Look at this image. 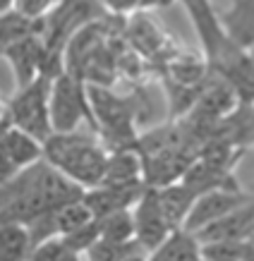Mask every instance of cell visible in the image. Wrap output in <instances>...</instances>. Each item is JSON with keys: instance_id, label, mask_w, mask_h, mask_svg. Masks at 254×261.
<instances>
[{"instance_id": "cell-1", "label": "cell", "mask_w": 254, "mask_h": 261, "mask_svg": "<svg viewBox=\"0 0 254 261\" xmlns=\"http://www.w3.org/2000/svg\"><path fill=\"white\" fill-rule=\"evenodd\" d=\"M84 192L46 159L24 168L22 173L3 182L0 190V218L3 223L32 225L46 214L65 204L84 199Z\"/></svg>"}, {"instance_id": "cell-2", "label": "cell", "mask_w": 254, "mask_h": 261, "mask_svg": "<svg viewBox=\"0 0 254 261\" xmlns=\"http://www.w3.org/2000/svg\"><path fill=\"white\" fill-rule=\"evenodd\" d=\"M46 161L56 166L82 190H94L104 185L108 170V149L98 144L91 135L70 132V135H53L46 144Z\"/></svg>"}, {"instance_id": "cell-3", "label": "cell", "mask_w": 254, "mask_h": 261, "mask_svg": "<svg viewBox=\"0 0 254 261\" xmlns=\"http://www.w3.org/2000/svg\"><path fill=\"white\" fill-rule=\"evenodd\" d=\"M50 89H53V80L48 77H39L29 87L17 89L5 101L3 122L19 127L27 135L36 137L46 144L56 135L53 122H50Z\"/></svg>"}, {"instance_id": "cell-4", "label": "cell", "mask_w": 254, "mask_h": 261, "mask_svg": "<svg viewBox=\"0 0 254 261\" xmlns=\"http://www.w3.org/2000/svg\"><path fill=\"white\" fill-rule=\"evenodd\" d=\"M84 120H89V125L98 129L94 111H91V101H89L87 82L65 70L60 77L53 80V89H50V122H53V132L56 135L80 132V125Z\"/></svg>"}, {"instance_id": "cell-5", "label": "cell", "mask_w": 254, "mask_h": 261, "mask_svg": "<svg viewBox=\"0 0 254 261\" xmlns=\"http://www.w3.org/2000/svg\"><path fill=\"white\" fill-rule=\"evenodd\" d=\"M43 159H46V146L41 139L27 135L19 127L3 122V132H0V177L3 182H8L10 177L22 173L24 168L34 166Z\"/></svg>"}, {"instance_id": "cell-6", "label": "cell", "mask_w": 254, "mask_h": 261, "mask_svg": "<svg viewBox=\"0 0 254 261\" xmlns=\"http://www.w3.org/2000/svg\"><path fill=\"white\" fill-rule=\"evenodd\" d=\"M132 214H135L137 242L149 254L154 252V249H159V247L170 238V232L175 230L159 201V190H156V187H146V190H144L142 199H139L137 206L132 208Z\"/></svg>"}, {"instance_id": "cell-7", "label": "cell", "mask_w": 254, "mask_h": 261, "mask_svg": "<svg viewBox=\"0 0 254 261\" xmlns=\"http://www.w3.org/2000/svg\"><path fill=\"white\" fill-rule=\"evenodd\" d=\"M209 70L221 74L235 89L242 106H254V58L249 56V50L231 41L221 50V56L209 63Z\"/></svg>"}, {"instance_id": "cell-8", "label": "cell", "mask_w": 254, "mask_h": 261, "mask_svg": "<svg viewBox=\"0 0 254 261\" xmlns=\"http://www.w3.org/2000/svg\"><path fill=\"white\" fill-rule=\"evenodd\" d=\"M254 199V194H247L242 190H214V192H207L197 199V204L192 208L190 218L185 223V230H190L197 235L199 230H204L207 225L211 223L221 221L223 216L233 214L242 208L245 204H249Z\"/></svg>"}, {"instance_id": "cell-9", "label": "cell", "mask_w": 254, "mask_h": 261, "mask_svg": "<svg viewBox=\"0 0 254 261\" xmlns=\"http://www.w3.org/2000/svg\"><path fill=\"white\" fill-rule=\"evenodd\" d=\"M3 50V60L10 65L15 74L17 89H24L43 77V63H46V43L41 36H29L24 41H17Z\"/></svg>"}, {"instance_id": "cell-10", "label": "cell", "mask_w": 254, "mask_h": 261, "mask_svg": "<svg viewBox=\"0 0 254 261\" xmlns=\"http://www.w3.org/2000/svg\"><path fill=\"white\" fill-rule=\"evenodd\" d=\"M144 190L146 185H98L94 190L84 192V201L91 208L94 218H104L118 211L135 208Z\"/></svg>"}, {"instance_id": "cell-11", "label": "cell", "mask_w": 254, "mask_h": 261, "mask_svg": "<svg viewBox=\"0 0 254 261\" xmlns=\"http://www.w3.org/2000/svg\"><path fill=\"white\" fill-rule=\"evenodd\" d=\"M104 185H146L142 151L137 146L108 151V170Z\"/></svg>"}, {"instance_id": "cell-12", "label": "cell", "mask_w": 254, "mask_h": 261, "mask_svg": "<svg viewBox=\"0 0 254 261\" xmlns=\"http://www.w3.org/2000/svg\"><path fill=\"white\" fill-rule=\"evenodd\" d=\"M221 24L235 46L249 50L254 46V0H231V8L221 12Z\"/></svg>"}, {"instance_id": "cell-13", "label": "cell", "mask_w": 254, "mask_h": 261, "mask_svg": "<svg viewBox=\"0 0 254 261\" xmlns=\"http://www.w3.org/2000/svg\"><path fill=\"white\" fill-rule=\"evenodd\" d=\"M199 197L201 194L194 192L192 187H187L185 182H175V185H168V187H161L159 190V201L175 230L185 228V223L190 218L192 208H194Z\"/></svg>"}, {"instance_id": "cell-14", "label": "cell", "mask_w": 254, "mask_h": 261, "mask_svg": "<svg viewBox=\"0 0 254 261\" xmlns=\"http://www.w3.org/2000/svg\"><path fill=\"white\" fill-rule=\"evenodd\" d=\"M149 261H201V242L194 232L177 228L159 249L149 254Z\"/></svg>"}, {"instance_id": "cell-15", "label": "cell", "mask_w": 254, "mask_h": 261, "mask_svg": "<svg viewBox=\"0 0 254 261\" xmlns=\"http://www.w3.org/2000/svg\"><path fill=\"white\" fill-rule=\"evenodd\" d=\"M34 238L29 225L3 223L0 225V261H29L34 252Z\"/></svg>"}, {"instance_id": "cell-16", "label": "cell", "mask_w": 254, "mask_h": 261, "mask_svg": "<svg viewBox=\"0 0 254 261\" xmlns=\"http://www.w3.org/2000/svg\"><path fill=\"white\" fill-rule=\"evenodd\" d=\"M41 32H43V19H29L15 10H8L0 17V48H8L29 36H41Z\"/></svg>"}, {"instance_id": "cell-17", "label": "cell", "mask_w": 254, "mask_h": 261, "mask_svg": "<svg viewBox=\"0 0 254 261\" xmlns=\"http://www.w3.org/2000/svg\"><path fill=\"white\" fill-rule=\"evenodd\" d=\"M98 223H101V240H106V242H120V245L137 242L135 214H132V208L104 216V218H98Z\"/></svg>"}, {"instance_id": "cell-18", "label": "cell", "mask_w": 254, "mask_h": 261, "mask_svg": "<svg viewBox=\"0 0 254 261\" xmlns=\"http://www.w3.org/2000/svg\"><path fill=\"white\" fill-rule=\"evenodd\" d=\"M249 240H218V242H201V259L204 261H242L249 252Z\"/></svg>"}, {"instance_id": "cell-19", "label": "cell", "mask_w": 254, "mask_h": 261, "mask_svg": "<svg viewBox=\"0 0 254 261\" xmlns=\"http://www.w3.org/2000/svg\"><path fill=\"white\" fill-rule=\"evenodd\" d=\"M29 261H82V254L65 245L63 238H53L34 247Z\"/></svg>"}, {"instance_id": "cell-20", "label": "cell", "mask_w": 254, "mask_h": 261, "mask_svg": "<svg viewBox=\"0 0 254 261\" xmlns=\"http://www.w3.org/2000/svg\"><path fill=\"white\" fill-rule=\"evenodd\" d=\"M56 0H12V10L29 19H46Z\"/></svg>"}, {"instance_id": "cell-21", "label": "cell", "mask_w": 254, "mask_h": 261, "mask_svg": "<svg viewBox=\"0 0 254 261\" xmlns=\"http://www.w3.org/2000/svg\"><path fill=\"white\" fill-rule=\"evenodd\" d=\"M98 3L113 15H130V12L139 10V0H98Z\"/></svg>"}, {"instance_id": "cell-22", "label": "cell", "mask_w": 254, "mask_h": 261, "mask_svg": "<svg viewBox=\"0 0 254 261\" xmlns=\"http://www.w3.org/2000/svg\"><path fill=\"white\" fill-rule=\"evenodd\" d=\"M175 0H139V10H163L170 8Z\"/></svg>"}, {"instance_id": "cell-23", "label": "cell", "mask_w": 254, "mask_h": 261, "mask_svg": "<svg viewBox=\"0 0 254 261\" xmlns=\"http://www.w3.org/2000/svg\"><path fill=\"white\" fill-rule=\"evenodd\" d=\"M122 261H149V252H135V254H130V256H125Z\"/></svg>"}, {"instance_id": "cell-24", "label": "cell", "mask_w": 254, "mask_h": 261, "mask_svg": "<svg viewBox=\"0 0 254 261\" xmlns=\"http://www.w3.org/2000/svg\"><path fill=\"white\" fill-rule=\"evenodd\" d=\"M249 56H252V58H254V46H252V48H249Z\"/></svg>"}, {"instance_id": "cell-25", "label": "cell", "mask_w": 254, "mask_h": 261, "mask_svg": "<svg viewBox=\"0 0 254 261\" xmlns=\"http://www.w3.org/2000/svg\"><path fill=\"white\" fill-rule=\"evenodd\" d=\"M201 261H204V259H201Z\"/></svg>"}]
</instances>
